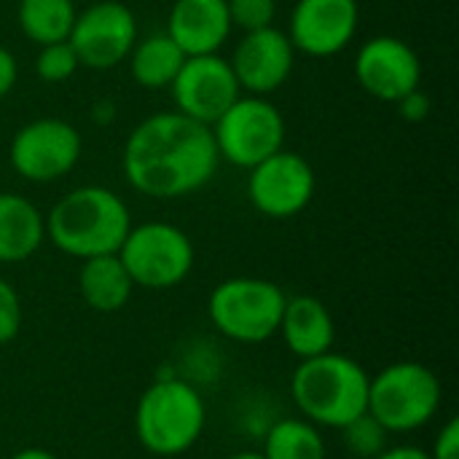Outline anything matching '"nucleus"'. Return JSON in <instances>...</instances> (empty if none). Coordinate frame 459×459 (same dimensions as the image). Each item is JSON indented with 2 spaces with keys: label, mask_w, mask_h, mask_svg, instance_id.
<instances>
[{
  "label": "nucleus",
  "mask_w": 459,
  "mask_h": 459,
  "mask_svg": "<svg viewBox=\"0 0 459 459\" xmlns=\"http://www.w3.org/2000/svg\"><path fill=\"white\" fill-rule=\"evenodd\" d=\"M218 167L221 156L210 126L178 110H161L140 121L121 151L126 183L137 194L161 202L202 191Z\"/></svg>",
  "instance_id": "f257e3e1"
},
{
  "label": "nucleus",
  "mask_w": 459,
  "mask_h": 459,
  "mask_svg": "<svg viewBox=\"0 0 459 459\" xmlns=\"http://www.w3.org/2000/svg\"><path fill=\"white\" fill-rule=\"evenodd\" d=\"M368 382L371 374L358 360L331 350L299 363L290 379V395L307 422L342 430L366 411Z\"/></svg>",
  "instance_id": "7ed1b4c3"
},
{
  "label": "nucleus",
  "mask_w": 459,
  "mask_h": 459,
  "mask_svg": "<svg viewBox=\"0 0 459 459\" xmlns=\"http://www.w3.org/2000/svg\"><path fill=\"white\" fill-rule=\"evenodd\" d=\"M83 153L81 132L56 116L27 121L16 129L8 145V161L13 172L27 183H56L67 178Z\"/></svg>",
  "instance_id": "1a4fd4ad"
},
{
  "label": "nucleus",
  "mask_w": 459,
  "mask_h": 459,
  "mask_svg": "<svg viewBox=\"0 0 459 459\" xmlns=\"http://www.w3.org/2000/svg\"><path fill=\"white\" fill-rule=\"evenodd\" d=\"M116 116H118V105L110 97H100V100H94L89 105V121L94 126H102L105 129V126H110L116 121Z\"/></svg>",
  "instance_id": "c756f323"
},
{
  "label": "nucleus",
  "mask_w": 459,
  "mask_h": 459,
  "mask_svg": "<svg viewBox=\"0 0 459 459\" xmlns=\"http://www.w3.org/2000/svg\"><path fill=\"white\" fill-rule=\"evenodd\" d=\"M264 459H325V441L320 430L301 420H280L269 428L264 441Z\"/></svg>",
  "instance_id": "4be33fe9"
},
{
  "label": "nucleus",
  "mask_w": 459,
  "mask_h": 459,
  "mask_svg": "<svg viewBox=\"0 0 459 459\" xmlns=\"http://www.w3.org/2000/svg\"><path fill=\"white\" fill-rule=\"evenodd\" d=\"M207 420L204 401L186 379L153 382L134 409V433L145 452L156 457L186 455L202 438Z\"/></svg>",
  "instance_id": "20e7f679"
},
{
  "label": "nucleus",
  "mask_w": 459,
  "mask_h": 459,
  "mask_svg": "<svg viewBox=\"0 0 459 459\" xmlns=\"http://www.w3.org/2000/svg\"><path fill=\"white\" fill-rule=\"evenodd\" d=\"M229 459H264L261 452H239V455H234V457Z\"/></svg>",
  "instance_id": "473e14b6"
},
{
  "label": "nucleus",
  "mask_w": 459,
  "mask_h": 459,
  "mask_svg": "<svg viewBox=\"0 0 459 459\" xmlns=\"http://www.w3.org/2000/svg\"><path fill=\"white\" fill-rule=\"evenodd\" d=\"M229 65L237 75L242 94L269 97L280 91L293 75L296 48L285 30L272 24L264 30L242 32Z\"/></svg>",
  "instance_id": "2eb2a0df"
},
{
  "label": "nucleus",
  "mask_w": 459,
  "mask_h": 459,
  "mask_svg": "<svg viewBox=\"0 0 459 459\" xmlns=\"http://www.w3.org/2000/svg\"><path fill=\"white\" fill-rule=\"evenodd\" d=\"M22 331V301L16 288L0 277V344H8Z\"/></svg>",
  "instance_id": "a878e982"
},
{
  "label": "nucleus",
  "mask_w": 459,
  "mask_h": 459,
  "mask_svg": "<svg viewBox=\"0 0 459 459\" xmlns=\"http://www.w3.org/2000/svg\"><path fill=\"white\" fill-rule=\"evenodd\" d=\"M183 62L186 54L175 46V40L167 32H151L145 38H137L126 56L132 81L145 91L169 89Z\"/></svg>",
  "instance_id": "aec40b11"
},
{
  "label": "nucleus",
  "mask_w": 459,
  "mask_h": 459,
  "mask_svg": "<svg viewBox=\"0 0 459 459\" xmlns=\"http://www.w3.org/2000/svg\"><path fill=\"white\" fill-rule=\"evenodd\" d=\"M315 167L309 159L288 148L247 169V199L255 212L272 221H288L304 212L315 199Z\"/></svg>",
  "instance_id": "9d476101"
},
{
  "label": "nucleus",
  "mask_w": 459,
  "mask_h": 459,
  "mask_svg": "<svg viewBox=\"0 0 459 459\" xmlns=\"http://www.w3.org/2000/svg\"><path fill=\"white\" fill-rule=\"evenodd\" d=\"M169 94L178 113L212 126L223 116V110L242 94V89L226 56L202 54L186 56L183 67L169 83Z\"/></svg>",
  "instance_id": "f8f14e48"
},
{
  "label": "nucleus",
  "mask_w": 459,
  "mask_h": 459,
  "mask_svg": "<svg viewBox=\"0 0 459 459\" xmlns=\"http://www.w3.org/2000/svg\"><path fill=\"white\" fill-rule=\"evenodd\" d=\"M221 161L250 169L285 148V116L269 97L239 94L210 126Z\"/></svg>",
  "instance_id": "6e6552de"
},
{
  "label": "nucleus",
  "mask_w": 459,
  "mask_h": 459,
  "mask_svg": "<svg viewBox=\"0 0 459 459\" xmlns=\"http://www.w3.org/2000/svg\"><path fill=\"white\" fill-rule=\"evenodd\" d=\"M387 430L368 414L363 411L360 417H355L352 422H347L342 428V438L350 455L360 459H374L379 457L387 449Z\"/></svg>",
  "instance_id": "5701e85b"
},
{
  "label": "nucleus",
  "mask_w": 459,
  "mask_h": 459,
  "mask_svg": "<svg viewBox=\"0 0 459 459\" xmlns=\"http://www.w3.org/2000/svg\"><path fill=\"white\" fill-rule=\"evenodd\" d=\"M78 56L73 51V46L67 40L59 43H48V46H38V56H35V75L43 83H65L67 78H73L78 73Z\"/></svg>",
  "instance_id": "b1692460"
},
{
  "label": "nucleus",
  "mask_w": 459,
  "mask_h": 459,
  "mask_svg": "<svg viewBox=\"0 0 459 459\" xmlns=\"http://www.w3.org/2000/svg\"><path fill=\"white\" fill-rule=\"evenodd\" d=\"M78 290L89 309L110 315L129 304L134 282H132L129 272L124 269L121 258L116 253H110V255H97V258L81 261Z\"/></svg>",
  "instance_id": "6ab92c4d"
},
{
  "label": "nucleus",
  "mask_w": 459,
  "mask_h": 459,
  "mask_svg": "<svg viewBox=\"0 0 459 459\" xmlns=\"http://www.w3.org/2000/svg\"><path fill=\"white\" fill-rule=\"evenodd\" d=\"M395 105H398V113H401L409 124H420V121H425V118L430 116V108H433L430 97H428L422 89H414V91L403 94Z\"/></svg>",
  "instance_id": "bb28decb"
},
{
  "label": "nucleus",
  "mask_w": 459,
  "mask_h": 459,
  "mask_svg": "<svg viewBox=\"0 0 459 459\" xmlns=\"http://www.w3.org/2000/svg\"><path fill=\"white\" fill-rule=\"evenodd\" d=\"M231 30L226 0H175L164 32L186 56H202L221 54Z\"/></svg>",
  "instance_id": "dca6fc26"
},
{
  "label": "nucleus",
  "mask_w": 459,
  "mask_h": 459,
  "mask_svg": "<svg viewBox=\"0 0 459 459\" xmlns=\"http://www.w3.org/2000/svg\"><path fill=\"white\" fill-rule=\"evenodd\" d=\"M374 459H430V455L425 449H417V446H393Z\"/></svg>",
  "instance_id": "7c9ffc66"
},
{
  "label": "nucleus",
  "mask_w": 459,
  "mask_h": 459,
  "mask_svg": "<svg viewBox=\"0 0 459 459\" xmlns=\"http://www.w3.org/2000/svg\"><path fill=\"white\" fill-rule=\"evenodd\" d=\"M231 27L242 32L272 27L277 19V0H226Z\"/></svg>",
  "instance_id": "393cba45"
},
{
  "label": "nucleus",
  "mask_w": 459,
  "mask_h": 459,
  "mask_svg": "<svg viewBox=\"0 0 459 459\" xmlns=\"http://www.w3.org/2000/svg\"><path fill=\"white\" fill-rule=\"evenodd\" d=\"M46 239V218L22 194L0 191V264L32 258Z\"/></svg>",
  "instance_id": "a211bd4d"
},
{
  "label": "nucleus",
  "mask_w": 459,
  "mask_h": 459,
  "mask_svg": "<svg viewBox=\"0 0 459 459\" xmlns=\"http://www.w3.org/2000/svg\"><path fill=\"white\" fill-rule=\"evenodd\" d=\"M134 288L169 290L180 285L196 261L191 237L167 221H145L129 229L118 253Z\"/></svg>",
  "instance_id": "0eeeda50"
},
{
  "label": "nucleus",
  "mask_w": 459,
  "mask_h": 459,
  "mask_svg": "<svg viewBox=\"0 0 459 459\" xmlns=\"http://www.w3.org/2000/svg\"><path fill=\"white\" fill-rule=\"evenodd\" d=\"M19 81V62H16V54L5 46H0V100L8 97L13 91Z\"/></svg>",
  "instance_id": "c85d7f7f"
},
{
  "label": "nucleus",
  "mask_w": 459,
  "mask_h": 459,
  "mask_svg": "<svg viewBox=\"0 0 459 459\" xmlns=\"http://www.w3.org/2000/svg\"><path fill=\"white\" fill-rule=\"evenodd\" d=\"M441 409L438 377L414 360L393 363L368 382L366 411L387 433H414Z\"/></svg>",
  "instance_id": "423d86ee"
},
{
  "label": "nucleus",
  "mask_w": 459,
  "mask_h": 459,
  "mask_svg": "<svg viewBox=\"0 0 459 459\" xmlns=\"http://www.w3.org/2000/svg\"><path fill=\"white\" fill-rule=\"evenodd\" d=\"M285 290L261 277H231L212 288L207 301L210 323L218 333L239 344H261L280 328Z\"/></svg>",
  "instance_id": "39448f33"
},
{
  "label": "nucleus",
  "mask_w": 459,
  "mask_h": 459,
  "mask_svg": "<svg viewBox=\"0 0 459 459\" xmlns=\"http://www.w3.org/2000/svg\"><path fill=\"white\" fill-rule=\"evenodd\" d=\"M75 13L73 0H19L16 5L19 30L35 46L67 40Z\"/></svg>",
  "instance_id": "412c9836"
},
{
  "label": "nucleus",
  "mask_w": 459,
  "mask_h": 459,
  "mask_svg": "<svg viewBox=\"0 0 459 459\" xmlns=\"http://www.w3.org/2000/svg\"><path fill=\"white\" fill-rule=\"evenodd\" d=\"M137 40V19L121 0H97L75 13L67 43L78 65L105 73L126 62Z\"/></svg>",
  "instance_id": "9b49d317"
},
{
  "label": "nucleus",
  "mask_w": 459,
  "mask_h": 459,
  "mask_svg": "<svg viewBox=\"0 0 459 459\" xmlns=\"http://www.w3.org/2000/svg\"><path fill=\"white\" fill-rule=\"evenodd\" d=\"M277 333L282 336L285 347L299 360H309V358L331 352L333 339H336V325H333L328 307L320 299L293 296L285 301Z\"/></svg>",
  "instance_id": "f3484780"
},
{
  "label": "nucleus",
  "mask_w": 459,
  "mask_h": 459,
  "mask_svg": "<svg viewBox=\"0 0 459 459\" xmlns=\"http://www.w3.org/2000/svg\"><path fill=\"white\" fill-rule=\"evenodd\" d=\"M360 27L358 0H296L288 38L296 54L328 59L350 48Z\"/></svg>",
  "instance_id": "ddd939ff"
},
{
  "label": "nucleus",
  "mask_w": 459,
  "mask_h": 459,
  "mask_svg": "<svg viewBox=\"0 0 459 459\" xmlns=\"http://www.w3.org/2000/svg\"><path fill=\"white\" fill-rule=\"evenodd\" d=\"M11 459H56L51 452H46V449H22V452H16Z\"/></svg>",
  "instance_id": "2f4dec72"
},
{
  "label": "nucleus",
  "mask_w": 459,
  "mask_h": 459,
  "mask_svg": "<svg viewBox=\"0 0 459 459\" xmlns=\"http://www.w3.org/2000/svg\"><path fill=\"white\" fill-rule=\"evenodd\" d=\"M430 459H459V420H449L436 444H433V452H428Z\"/></svg>",
  "instance_id": "cd10ccee"
},
{
  "label": "nucleus",
  "mask_w": 459,
  "mask_h": 459,
  "mask_svg": "<svg viewBox=\"0 0 459 459\" xmlns=\"http://www.w3.org/2000/svg\"><path fill=\"white\" fill-rule=\"evenodd\" d=\"M352 70L360 89L379 102H398L422 83V59L417 48L395 35L368 38L358 48Z\"/></svg>",
  "instance_id": "4468645a"
},
{
  "label": "nucleus",
  "mask_w": 459,
  "mask_h": 459,
  "mask_svg": "<svg viewBox=\"0 0 459 459\" xmlns=\"http://www.w3.org/2000/svg\"><path fill=\"white\" fill-rule=\"evenodd\" d=\"M46 218V239L78 261L118 253L132 229L126 202L108 186H78L51 207Z\"/></svg>",
  "instance_id": "f03ea898"
}]
</instances>
